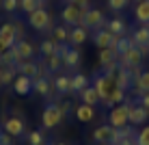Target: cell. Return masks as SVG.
Segmentation results:
<instances>
[{
  "label": "cell",
  "mask_w": 149,
  "mask_h": 145,
  "mask_svg": "<svg viewBox=\"0 0 149 145\" xmlns=\"http://www.w3.org/2000/svg\"><path fill=\"white\" fill-rule=\"evenodd\" d=\"M63 113H61V106L58 102H52V104H48L43 108V113H41V126L45 128V130H52V128L61 126L63 123Z\"/></svg>",
  "instance_id": "3"
},
{
  "label": "cell",
  "mask_w": 149,
  "mask_h": 145,
  "mask_svg": "<svg viewBox=\"0 0 149 145\" xmlns=\"http://www.w3.org/2000/svg\"><path fill=\"white\" fill-rule=\"evenodd\" d=\"M110 137H112V126L110 123H102V126H97L93 134H91V139H93L95 143H110Z\"/></svg>",
  "instance_id": "21"
},
{
  "label": "cell",
  "mask_w": 149,
  "mask_h": 145,
  "mask_svg": "<svg viewBox=\"0 0 149 145\" xmlns=\"http://www.w3.org/2000/svg\"><path fill=\"white\" fill-rule=\"evenodd\" d=\"M52 39L56 41V43H67V41H69V30L65 28V26H54Z\"/></svg>",
  "instance_id": "32"
},
{
  "label": "cell",
  "mask_w": 149,
  "mask_h": 145,
  "mask_svg": "<svg viewBox=\"0 0 149 145\" xmlns=\"http://www.w3.org/2000/svg\"><path fill=\"white\" fill-rule=\"evenodd\" d=\"M134 2H143V0H134Z\"/></svg>",
  "instance_id": "54"
},
{
  "label": "cell",
  "mask_w": 149,
  "mask_h": 145,
  "mask_svg": "<svg viewBox=\"0 0 149 145\" xmlns=\"http://www.w3.org/2000/svg\"><path fill=\"white\" fill-rule=\"evenodd\" d=\"M26 22H28V26L33 28V30H37V33H45V30L52 28L54 20H52V15L45 11L43 7H39V9H35L33 13H28Z\"/></svg>",
  "instance_id": "2"
},
{
  "label": "cell",
  "mask_w": 149,
  "mask_h": 145,
  "mask_svg": "<svg viewBox=\"0 0 149 145\" xmlns=\"http://www.w3.org/2000/svg\"><path fill=\"white\" fill-rule=\"evenodd\" d=\"M97 145H110V143H97Z\"/></svg>",
  "instance_id": "53"
},
{
  "label": "cell",
  "mask_w": 149,
  "mask_h": 145,
  "mask_svg": "<svg viewBox=\"0 0 149 145\" xmlns=\"http://www.w3.org/2000/svg\"><path fill=\"white\" fill-rule=\"evenodd\" d=\"M58 106H61V113H63V117L67 115V113H74V104H71V102H67V100H58Z\"/></svg>",
  "instance_id": "42"
},
{
  "label": "cell",
  "mask_w": 149,
  "mask_h": 145,
  "mask_svg": "<svg viewBox=\"0 0 149 145\" xmlns=\"http://www.w3.org/2000/svg\"><path fill=\"white\" fill-rule=\"evenodd\" d=\"M147 91H149V71L143 69V74L134 80V95L138 97L141 93H147Z\"/></svg>",
  "instance_id": "29"
},
{
  "label": "cell",
  "mask_w": 149,
  "mask_h": 145,
  "mask_svg": "<svg viewBox=\"0 0 149 145\" xmlns=\"http://www.w3.org/2000/svg\"><path fill=\"white\" fill-rule=\"evenodd\" d=\"M108 9L110 11H115V13H119V11H123V9L127 7V4H130V0H108Z\"/></svg>",
  "instance_id": "39"
},
{
  "label": "cell",
  "mask_w": 149,
  "mask_h": 145,
  "mask_svg": "<svg viewBox=\"0 0 149 145\" xmlns=\"http://www.w3.org/2000/svg\"><path fill=\"white\" fill-rule=\"evenodd\" d=\"M65 4H76V0H63Z\"/></svg>",
  "instance_id": "48"
},
{
  "label": "cell",
  "mask_w": 149,
  "mask_h": 145,
  "mask_svg": "<svg viewBox=\"0 0 149 145\" xmlns=\"http://www.w3.org/2000/svg\"><path fill=\"white\" fill-rule=\"evenodd\" d=\"M78 97H80L82 104H91V106H97V104H100V95H97V91L93 89V85H89L86 89H82V91L78 93Z\"/></svg>",
  "instance_id": "26"
},
{
  "label": "cell",
  "mask_w": 149,
  "mask_h": 145,
  "mask_svg": "<svg viewBox=\"0 0 149 145\" xmlns=\"http://www.w3.org/2000/svg\"><path fill=\"white\" fill-rule=\"evenodd\" d=\"M15 76H17V67H15V65H11V67H4V69H2V78H0V87L13 85Z\"/></svg>",
  "instance_id": "30"
},
{
  "label": "cell",
  "mask_w": 149,
  "mask_h": 145,
  "mask_svg": "<svg viewBox=\"0 0 149 145\" xmlns=\"http://www.w3.org/2000/svg\"><path fill=\"white\" fill-rule=\"evenodd\" d=\"M0 65H2V67L15 65V50H13V48H9L4 54H0Z\"/></svg>",
  "instance_id": "36"
},
{
  "label": "cell",
  "mask_w": 149,
  "mask_h": 145,
  "mask_svg": "<svg viewBox=\"0 0 149 145\" xmlns=\"http://www.w3.org/2000/svg\"><path fill=\"white\" fill-rule=\"evenodd\" d=\"M76 7H80V9H91V0H76Z\"/></svg>",
  "instance_id": "45"
},
{
  "label": "cell",
  "mask_w": 149,
  "mask_h": 145,
  "mask_svg": "<svg viewBox=\"0 0 149 145\" xmlns=\"http://www.w3.org/2000/svg\"><path fill=\"white\" fill-rule=\"evenodd\" d=\"M41 4H39V0H19V11H24V13H33L35 9H39Z\"/></svg>",
  "instance_id": "35"
},
{
  "label": "cell",
  "mask_w": 149,
  "mask_h": 145,
  "mask_svg": "<svg viewBox=\"0 0 149 145\" xmlns=\"http://www.w3.org/2000/svg\"><path fill=\"white\" fill-rule=\"evenodd\" d=\"M106 30H110L112 35H117V37H123V35H127V24L123 22V18H112L106 22Z\"/></svg>",
  "instance_id": "24"
},
{
  "label": "cell",
  "mask_w": 149,
  "mask_h": 145,
  "mask_svg": "<svg viewBox=\"0 0 149 145\" xmlns=\"http://www.w3.org/2000/svg\"><path fill=\"white\" fill-rule=\"evenodd\" d=\"M97 59H100V65L104 71H117V67H119V54L112 48H102Z\"/></svg>",
  "instance_id": "7"
},
{
  "label": "cell",
  "mask_w": 149,
  "mask_h": 145,
  "mask_svg": "<svg viewBox=\"0 0 149 145\" xmlns=\"http://www.w3.org/2000/svg\"><path fill=\"white\" fill-rule=\"evenodd\" d=\"M54 145H67V143H54Z\"/></svg>",
  "instance_id": "52"
},
{
  "label": "cell",
  "mask_w": 149,
  "mask_h": 145,
  "mask_svg": "<svg viewBox=\"0 0 149 145\" xmlns=\"http://www.w3.org/2000/svg\"><path fill=\"white\" fill-rule=\"evenodd\" d=\"M93 89L97 91V95H100V104H104V106H112V102H110V95H112V91H115V87H117V82H115V71H102V74H97L93 76Z\"/></svg>",
  "instance_id": "1"
},
{
  "label": "cell",
  "mask_w": 149,
  "mask_h": 145,
  "mask_svg": "<svg viewBox=\"0 0 149 145\" xmlns=\"http://www.w3.org/2000/svg\"><path fill=\"white\" fill-rule=\"evenodd\" d=\"M119 145H136V137L134 139H123V141H119Z\"/></svg>",
  "instance_id": "46"
},
{
  "label": "cell",
  "mask_w": 149,
  "mask_h": 145,
  "mask_svg": "<svg viewBox=\"0 0 149 145\" xmlns=\"http://www.w3.org/2000/svg\"><path fill=\"white\" fill-rule=\"evenodd\" d=\"M89 39V28L86 26H74L69 30V46H74V48H78V46H82L84 41Z\"/></svg>",
  "instance_id": "16"
},
{
  "label": "cell",
  "mask_w": 149,
  "mask_h": 145,
  "mask_svg": "<svg viewBox=\"0 0 149 145\" xmlns=\"http://www.w3.org/2000/svg\"><path fill=\"white\" fill-rule=\"evenodd\" d=\"M61 61H63V67H67V69H76V67L80 65V52H78V48L69 46V48L65 50V54L61 56Z\"/></svg>",
  "instance_id": "18"
},
{
  "label": "cell",
  "mask_w": 149,
  "mask_h": 145,
  "mask_svg": "<svg viewBox=\"0 0 149 145\" xmlns=\"http://www.w3.org/2000/svg\"><path fill=\"white\" fill-rule=\"evenodd\" d=\"M89 85H91V78L86 74H74L71 76V93H80Z\"/></svg>",
  "instance_id": "28"
},
{
  "label": "cell",
  "mask_w": 149,
  "mask_h": 145,
  "mask_svg": "<svg viewBox=\"0 0 149 145\" xmlns=\"http://www.w3.org/2000/svg\"><path fill=\"white\" fill-rule=\"evenodd\" d=\"M0 4L7 13H15L19 9V0H0Z\"/></svg>",
  "instance_id": "40"
},
{
  "label": "cell",
  "mask_w": 149,
  "mask_h": 145,
  "mask_svg": "<svg viewBox=\"0 0 149 145\" xmlns=\"http://www.w3.org/2000/svg\"><path fill=\"white\" fill-rule=\"evenodd\" d=\"M13 50H15V65L22 63V61H26V59H33V56H35V46L30 43L28 39H19V41H15Z\"/></svg>",
  "instance_id": "11"
},
{
  "label": "cell",
  "mask_w": 149,
  "mask_h": 145,
  "mask_svg": "<svg viewBox=\"0 0 149 145\" xmlns=\"http://www.w3.org/2000/svg\"><path fill=\"white\" fill-rule=\"evenodd\" d=\"M138 104H141V106H145V108H149V91L147 93H141V95H138Z\"/></svg>",
  "instance_id": "44"
},
{
  "label": "cell",
  "mask_w": 149,
  "mask_h": 145,
  "mask_svg": "<svg viewBox=\"0 0 149 145\" xmlns=\"http://www.w3.org/2000/svg\"><path fill=\"white\" fill-rule=\"evenodd\" d=\"M33 91L39 93V95L45 97V100H52V97L56 95L52 80H50V78H43V76H37V78H33Z\"/></svg>",
  "instance_id": "8"
},
{
  "label": "cell",
  "mask_w": 149,
  "mask_h": 145,
  "mask_svg": "<svg viewBox=\"0 0 149 145\" xmlns=\"http://www.w3.org/2000/svg\"><path fill=\"white\" fill-rule=\"evenodd\" d=\"M71 115L76 117V121H80V123H91L95 119L97 115V111H95V106H91V104H80L78 106H74V113Z\"/></svg>",
  "instance_id": "13"
},
{
  "label": "cell",
  "mask_w": 149,
  "mask_h": 145,
  "mask_svg": "<svg viewBox=\"0 0 149 145\" xmlns=\"http://www.w3.org/2000/svg\"><path fill=\"white\" fill-rule=\"evenodd\" d=\"M0 39H2L9 48H13V46H15L17 37H15V26H13V22H7V24H2V26H0Z\"/></svg>",
  "instance_id": "25"
},
{
  "label": "cell",
  "mask_w": 149,
  "mask_h": 145,
  "mask_svg": "<svg viewBox=\"0 0 149 145\" xmlns=\"http://www.w3.org/2000/svg\"><path fill=\"white\" fill-rule=\"evenodd\" d=\"M39 65L43 67L50 76H52V74H58V69L63 67V61H61V56L50 54V56H41V63H39Z\"/></svg>",
  "instance_id": "19"
},
{
  "label": "cell",
  "mask_w": 149,
  "mask_h": 145,
  "mask_svg": "<svg viewBox=\"0 0 149 145\" xmlns=\"http://www.w3.org/2000/svg\"><path fill=\"white\" fill-rule=\"evenodd\" d=\"M39 52L41 56H50V54H56V41L54 39H43L39 46Z\"/></svg>",
  "instance_id": "33"
},
{
  "label": "cell",
  "mask_w": 149,
  "mask_h": 145,
  "mask_svg": "<svg viewBox=\"0 0 149 145\" xmlns=\"http://www.w3.org/2000/svg\"><path fill=\"white\" fill-rule=\"evenodd\" d=\"M52 85H54V91L58 93V95H69V93H71V76L56 74Z\"/></svg>",
  "instance_id": "17"
},
{
  "label": "cell",
  "mask_w": 149,
  "mask_h": 145,
  "mask_svg": "<svg viewBox=\"0 0 149 145\" xmlns=\"http://www.w3.org/2000/svg\"><path fill=\"white\" fill-rule=\"evenodd\" d=\"M7 50H9V46H7V43H4V41H2V39H0V54H4V52H7Z\"/></svg>",
  "instance_id": "47"
},
{
  "label": "cell",
  "mask_w": 149,
  "mask_h": 145,
  "mask_svg": "<svg viewBox=\"0 0 149 145\" xmlns=\"http://www.w3.org/2000/svg\"><path fill=\"white\" fill-rule=\"evenodd\" d=\"M125 89H119V87H115V91H112V95H110V102H112V106H117V104H123L125 102Z\"/></svg>",
  "instance_id": "37"
},
{
  "label": "cell",
  "mask_w": 149,
  "mask_h": 145,
  "mask_svg": "<svg viewBox=\"0 0 149 145\" xmlns=\"http://www.w3.org/2000/svg\"><path fill=\"white\" fill-rule=\"evenodd\" d=\"M93 43L97 46V48H115V43H117V35H112L110 30H106V28H97L93 30Z\"/></svg>",
  "instance_id": "10"
},
{
  "label": "cell",
  "mask_w": 149,
  "mask_h": 145,
  "mask_svg": "<svg viewBox=\"0 0 149 145\" xmlns=\"http://www.w3.org/2000/svg\"><path fill=\"white\" fill-rule=\"evenodd\" d=\"M143 59H145V56L138 52V48H136V46H132L125 54L119 56V67H136V65L143 63Z\"/></svg>",
  "instance_id": "14"
},
{
  "label": "cell",
  "mask_w": 149,
  "mask_h": 145,
  "mask_svg": "<svg viewBox=\"0 0 149 145\" xmlns=\"http://www.w3.org/2000/svg\"><path fill=\"white\" fill-rule=\"evenodd\" d=\"M0 145H13V137L2 130V134H0Z\"/></svg>",
  "instance_id": "43"
},
{
  "label": "cell",
  "mask_w": 149,
  "mask_h": 145,
  "mask_svg": "<svg viewBox=\"0 0 149 145\" xmlns=\"http://www.w3.org/2000/svg\"><path fill=\"white\" fill-rule=\"evenodd\" d=\"M106 15L100 11V9H93L91 7L89 11L84 13V26L89 28V30H97V28H104L106 26Z\"/></svg>",
  "instance_id": "9"
},
{
  "label": "cell",
  "mask_w": 149,
  "mask_h": 145,
  "mask_svg": "<svg viewBox=\"0 0 149 145\" xmlns=\"http://www.w3.org/2000/svg\"><path fill=\"white\" fill-rule=\"evenodd\" d=\"M132 46H134V43H132V39L123 35V37H117V43H115V48H112V50H115V52L121 56V54H125L127 50L132 48Z\"/></svg>",
  "instance_id": "31"
},
{
  "label": "cell",
  "mask_w": 149,
  "mask_h": 145,
  "mask_svg": "<svg viewBox=\"0 0 149 145\" xmlns=\"http://www.w3.org/2000/svg\"><path fill=\"white\" fill-rule=\"evenodd\" d=\"M0 134H2V128H0Z\"/></svg>",
  "instance_id": "55"
},
{
  "label": "cell",
  "mask_w": 149,
  "mask_h": 145,
  "mask_svg": "<svg viewBox=\"0 0 149 145\" xmlns=\"http://www.w3.org/2000/svg\"><path fill=\"white\" fill-rule=\"evenodd\" d=\"M149 119V108L141 106L138 102H130V126H145Z\"/></svg>",
  "instance_id": "12"
},
{
  "label": "cell",
  "mask_w": 149,
  "mask_h": 145,
  "mask_svg": "<svg viewBox=\"0 0 149 145\" xmlns=\"http://www.w3.org/2000/svg\"><path fill=\"white\" fill-rule=\"evenodd\" d=\"M45 2H48V0H39V4H41V7H43V4H45Z\"/></svg>",
  "instance_id": "49"
},
{
  "label": "cell",
  "mask_w": 149,
  "mask_h": 145,
  "mask_svg": "<svg viewBox=\"0 0 149 145\" xmlns=\"http://www.w3.org/2000/svg\"><path fill=\"white\" fill-rule=\"evenodd\" d=\"M26 143L28 145H43L45 143V134L41 130H30L26 134Z\"/></svg>",
  "instance_id": "34"
},
{
  "label": "cell",
  "mask_w": 149,
  "mask_h": 145,
  "mask_svg": "<svg viewBox=\"0 0 149 145\" xmlns=\"http://www.w3.org/2000/svg\"><path fill=\"white\" fill-rule=\"evenodd\" d=\"M2 130L7 132V134H11L13 139H17V137H24V132H26V119H22V117H4V121H2Z\"/></svg>",
  "instance_id": "6"
},
{
  "label": "cell",
  "mask_w": 149,
  "mask_h": 145,
  "mask_svg": "<svg viewBox=\"0 0 149 145\" xmlns=\"http://www.w3.org/2000/svg\"><path fill=\"white\" fill-rule=\"evenodd\" d=\"M134 18H136V22H138V24H149V0L136 2Z\"/></svg>",
  "instance_id": "27"
},
{
  "label": "cell",
  "mask_w": 149,
  "mask_h": 145,
  "mask_svg": "<svg viewBox=\"0 0 149 145\" xmlns=\"http://www.w3.org/2000/svg\"><path fill=\"white\" fill-rule=\"evenodd\" d=\"M89 9H80L76 4H65L63 11H61V20L69 26H84V13Z\"/></svg>",
  "instance_id": "5"
},
{
  "label": "cell",
  "mask_w": 149,
  "mask_h": 145,
  "mask_svg": "<svg viewBox=\"0 0 149 145\" xmlns=\"http://www.w3.org/2000/svg\"><path fill=\"white\" fill-rule=\"evenodd\" d=\"M136 145H149V123H145L136 132Z\"/></svg>",
  "instance_id": "38"
},
{
  "label": "cell",
  "mask_w": 149,
  "mask_h": 145,
  "mask_svg": "<svg viewBox=\"0 0 149 145\" xmlns=\"http://www.w3.org/2000/svg\"><path fill=\"white\" fill-rule=\"evenodd\" d=\"M13 26H15V37H17V41L19 39H26V30H24V24L19 22V20H15Z\"/></svg>",
  "instance_id": "41"
},
{
  "label": "cell",
  "mask_w": 149,
  "mask_h": 145,
  "mask_svg": "<svg viewBox=\"0 0 149 145\" xmlns=\"http://www.w3.org/2000/svg\"><path fill=\"white\" fill-rule=\"evenodd\" d=\"M2 69H4V67H2V65H0V78H2Z\"/></svg>",
  "instance_id": "50"
},
{
  "label": "cell",
  "mask_w": 149,
  "mask_h": 145,
  "mask_svg": "<svg viewBox=\"0 0 149 145\" xmlns=\"http://www.w3.org/2000/svg\"><path fill=\"white\" fill-rule=\"evenodd\" d=\"M115 82H117V87H119V89H125V91H127L132 85H134L130 69H127V67H117V71H115Z\"/></svg>",
  "instance_id": "20"
},
{
  "label": "cell",
  "mask_w": 149,
  "mask_h": 145,
  "mask_svg": "<svg viewBox=\"0 0 149 145\" xmlns=\"http://www.w3.org/2000/svg\"><path fill=\"white\" fill-rule=\"evenodd\" d=\"M15 67H17V74H24V76H28V78H35L37 71H39V63L35 59H26V61H22V63H17Z\"/></svg>",
  "instance_id": "23"
},
{
  "label": "cell",
  "mask_w": 149,
  "mask_h": 145,
  "mask_svg": "<svg viewBox=\"0 0 149 145\" xmlns=\"http://www.w3.org/2000/svg\"><path fill=\"white\" fill-rule=\"evenodd\" d=\"M43 145H54V143H48V141H45V143H43Z\"/></svg>",
  "instance_id": "51"
},
{
  "label": "cell",
  "mask_w": 149,
  "mask_h": 145,
  "mask_svg": "<svg viewBox=\"0 0 149 145\" xmlns=\"http://www.w3.org/2000/svg\"><path fill=\"white\" fill-rule=\"evenodd\" d=\"M108 123L112 128H123L130 123V102H123V104H117L110 108V115H108Z\"/></svg>",
  "instance_id": "4"
},
{
  "label": "cell",
  "mask_w": 149,
  "mask_h": 145,
  "mask_svg": "<svg viewBox=\"0 0 149 145\" xmlns=\"http://www.w3.org/2000/svg\"><path fill=\"white\" fill-rule=\"evenodd\" d=\"M11 87H13V91L17 93V95H30V93H33V78H28V76H24V74H17Z\"/></svg>",
  "instance_id": "15"
},
{
  "label": "cell",
  "mask_w": 149,
  "mask_h": 145,
  "mask_svg": "<svg viewBox=\"0 0 149 145\" xmlns=\"http://www.w3.org/2000/svg\"><path fill=\"white\" fill-rule=\"evenodd\" d=\"M132 43L134 46H145L149 43V24H138V28L132 30Z\"/></svg>",
  "instance_id": "22"
}]
</instances>
